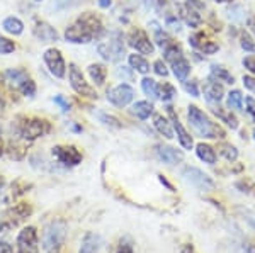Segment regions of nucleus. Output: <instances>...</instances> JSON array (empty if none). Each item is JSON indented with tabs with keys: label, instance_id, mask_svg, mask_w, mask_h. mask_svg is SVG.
I'll list each match as a JSON object with an SVG mask.
<instances>
[{
	"label": "nucleus",
	"instance_id": "nucleus-1",
	"mask_svg": "<svg viewBox=\"0 0 255 253\" xmlns=\"http://www.w3.org/2000/svg\"><path fill=\"white\" fill-rule=\"evenodd\" d=\"M106 34L102 19L94 12H84L65 29V39L72 44H89Z\"/></svg>",
	"mask_w": 255,
	"mask_h": 253
},
{
	"label": "nucleus",
	"instance_id": "nucleus-2",
	"mask_svg": "<svg viewBox=\"0 0 255 253\" xmlns=\"http://www.w3.org/2000/svg\"><path fill=\"white\" fill-rule=\"evenodd\" d=\"M187 119L197 136L204 140H225L226 131L218 122H215L206 112L201 111L197 105H189L187 107Z\"/></svg>",
	"mask_w": 255,
	"mask_h": 253
},
{
	"label": "nucleus",
	"instance_id": "nucleus-3",
	"mask_svg": "<svg viewBox=\"0 0 255 253\" xmlns=\"http://www.w3.org/2000/svg\"><path fill=\"white\" fill-rule=\"evenodd\" d=\"M67 223L63 219H53L43 228L41 233V250L43 253H60L67 238Z\"/></svg>",
	"mask_w": 255,
	"mask_h": 253
},
{
	"label": "nucleus",
	"instance_id": "nucleus-4",
	"mask_svg": "<svg viewBox=\"0 0 255 253\" xmlns=\"http://www.w3.org/2000/svg\"><path fill=\"white\" fill-rule=\"evenodd\" d=\"M162 53H163V60L172 68V73H174L175 79L179 82H186L189 73H191V63H189V60L184 55L180 44L175 41L174 44H170L165 50H162Z\"/></svg>",
	"mask_w": 255,
	"mask_h": 253
},
{
	"label": "nucleus",
	"instance_id": "nucleus-5",
	"mask_svg": "<svg viewBox=\"0 0 255 253\" xmlns=\"http://www.w3.org/2000/svg\"><path fill=\"white\" fill-rule=\"evenodd\" d=\"M49 131H51V124L39 117H19L17 124H15L17 136L27 143L46 136Z\"/></svg>",
	"mask_w": 255,
	"mask_h": 253
},
{
	"label": "nucleus",
	"instance_id": "nucleus-6",
	"mask_svg": "<svg viewBox=\"0 0 255 253\" xmlns=\"http://www.w3.org/2000/svg\"><path fill=\"white\" fill-rule=\"evenodd\" d=\"M97 51L109 63H119L126 56L125 36H123V32L119 31L109 32L108 39L97 44Z\"/></svg>",
	"mask_w": 255,
	"mask_h": 253
},
{
	"label": "nucleus",
	"instance_id": "nucleus-7",
	"mask_svg": "<svg viewBox=\"0 0 255 253\" xmlns=\"http://www.w3.org/2000/svg\"><path fill=\"white\" fill-rule=\"evenodd\" d=\"M68 80H70L72 88L79 93V95L87 97V99H97L96 88L85 80L84 73H82V70L75 63H70V67H68Z\"/></svg>",
	"mask_w": 255,
	"mask_h": 253
},
{
	"label": "nucleus",
	"instance_id": "nucleus-8",
	"mask_svg": "<svg viewBox=\"0 0 255 253\" xmlns=\"http://www.w3.org/2000/svg\"><path fill=\"white\" fill-rule=\"evenodd\" d=\"M32 213V207L29 204L26 202H20V204H15L14 207L7 209L3 213V218H0V226H2V231L3 230H10L14 226H19L22 221H26V218H29Z\"/></svg>",
	"mask_w": 255,
	"mask_h": 253
},
{
	"label": "nucleus",
	"instance_id": "nucleus-9",
	"mask_svg": "<svg viewBox=\"0 0 255 253\" xmlns=\"http://www.w3.org/2000/svg\"><path fill=\"white\" fill-rule=\"evenodd\" d=\"M128 46L133 48L134 51L139 55H153L155 53V44L150 39V36L146 34V31H143L141 27H133L128 34Z\"/></svg>",
	"mask_w": 255,
	"mask_h": 253
},
{
	"label": "nucleus",
	"instance_id": "nucleus-10",
	"mask_svg": "<svg viewBox=\"0 0 255 253\" xmlns=\"http://www.w3.org/2000/svg\"><path fill=\"white\" fill-rule=\"evenodd\" d=\"M43 61L53 77H56V79H65V75H67V65H65L63 55H61L60 50H56V48H48V50L43 53Z\"/></svg>",
	"mask_w": 255,
	"mask_h": 253
},
{
	"label": "nucleus",
	"instance_id": "nucleus-11",
	"mask_svg": "<svg viewBox=\"0 0 255 253\" xmlns=\"http://www.w3.org/2000/svg\"><path fill=\"white\" fill-rule=\"evenodd\" d=\"M17 253H39V236L34 226H26L19 231Z\"/></svg>",
	"mask_w": 255,
	"mask_h": 253
},
{
	"label": "nucleus",
	"instance_id": "nucleus-12",
	"mask_svg": "<svg viewBox=\"0 0 255 253\" xmlns=\"http://www.w3.org/2000/svg\"><path fill=\"white\" fill-rule=\"evenodd\" d=\"M165 111H167L168 119H170V122H172V128H174V133L177 134V138H179L180 146H182L184 150H192V148H194V140H192L191 133H189L187 129L182 126V122H180L179 116H177V112L174 111V107H172L170 104H167Z\"/></svg>",
	"mask_w": 255,
	"mask_h": 253
},
{
	"label": "nucleus",
	"instance_id": "nucleus-13",
	"mask_svg": "<svg viewBox=\"0 0 255 253\" xmlns=\"http://www.w3.org/2000/svg\"><path fill=\"white\" fill-rule=\"evenodd\" d=\"M182 175L189 183H192V185L197 187L199 190L209 192V190L215 189V182H213V178L209 177L208 173H204L203 170L196 169V167H186Z\"/></svg>",
	"mask_w": 255,
	"mask_h": 253
},
{
	"label": "nucleus",
	"instance_id": "nucleus-14",
	"mask_svg": "<svg viewBox=\"0 0 255 253\" xmlns=\"http://www.w3.org/2000/svg\"><path fill=\"white\" fill-rule=\"evenodd\" d=\"M134 99V88L129 84H119L108 90V102L116 107H126Z\"/></svg>",
	"mask_w": 255,
	"mask_h": 253
},
{
	"label": "nucleus",
	"instance_id": "nucleus-15",
	"mask_svg": "<svg viewBox=\"0 0 255 253\" xmlns=\"http://www.w3.org/2000/svg\"><path fill=\"white\" fill-rule=\"evenodd\" d=\"M189 44H191L192 50H196L197 53H203V55H215V53L220 51V44L215 43L203 31H197L189 36Z\"/></svg>",
	"mask_w": 255,
	"mask_h": 253
},
{
	"label": "nucleus",
	"instance_id": "nucleus-16",
	"mask_svg": "<svg viewBox=\"0 0 255 253\" xmlns=\"http://www.w3.org/2000/svg\"><path fill=\"white\" fill-rule=\"evenodd\" d=\"M53 157L63 167H77L82 163V153L72 145H60L53 148Z\"/></svg>",
	"mask_w": 255,
	"mask_h": 253
},
{
	"label": "nucleus",
	"instance_id": "nucleus-17",
	"mask_svg": "<svg viewBox=\"0 0 255 253\" xmlns=\"http://www.w3.org/2000/svg\"><path fill=\"white\" fill-rule=\"evenodd\" d=\"M203 93L209 105H218L225 97V88L221 82H218L213 77H208V80L203 84Z\"/></svg>",
	"mask_w": 255,
	"mask_h": 253
},
{
	"label": "nucleus",
	"instance_id": "nucleus-18",
	"mask_svg": "<svg viewBox=\"0 0 255 253\" xmlns=\"http://www.w3.org/2000/svg\"><path fill=\"white\" fill-rule=\"evenodd\" d=\"M155 153H157L158 160L163 162L165 165H177L184 160V152L177 150L170 145H157L155 146Z\"/></svg>",
	"mask_w": 255,
	"mask_h": 253
},
{
	"label": "nucleus",
	"instance_id": "nucleus-19",
	"mask_svg": "<svg viewBox=\"0 0 255 253\" xmlns=\"http://www.w3.org/2000/svg\"><path fill=\"white\" fill-rule=\"evenodd\" d=\"M179 17L184 20V24L189 27H199L201 24H203V17H201V14H199V10L196 9V7H192V5H189V3H180L179 5Z\"/></svg>",
	"mask_w": 255,
	"mask_h": 253
},
{
	"label": "nucleus",
	"instance_id": "nucleus-20",
	"mask_svg": "<svg viewBox=\"0 0 255 253\" xmlns=\"http://www.w3.org/2000/svg\"><path fill=\"white\" fill-rule=\"evenodd\" d=\"M102 243H104V242H102L101 235L89 231V233H85V236L82 238L79 253H101Z\"/></svg>",
	"mask_w": 255,
	"mask_h": 253
},
{
	"label": "nucleus",
	"instance_id": "nucleus-21",
	"mask_svg": "<svg viewBox=\"0 0 255 253\" xmlns=\"http://www.w3.org/2000/svg\"><path fill=\"white\" fill-rule=\"evenodd\" d=\"M32 32H34V36L41 43H55V41H58V32H56L55 27H51L49 24L43 22V20L36 22Z\"/></svg>",
	"mask_w": 255,
	"mask_h": 253
},
{
	"label": "nucleus",
	"instance_id": "nucleus-22",
	"mask_svg": "<svg viewBox=\"0 0 255 253\" xmlns=\"http://www.w3.org/2000/svg\"><path fill=\"white\" fill-rule=\"evenodd\" d=\"M211 112L215 114L221 122H225L232 131H237V129L240 128L238 117L230 111V109H223V107H220V105H211Z\"/></svg>",
	"mask_w": 255,
	"mask_h": 253
},
{
	"label": "nucleus",
	"instance_id": "nucleus-23",
	"mask_svg": "<svg viewBox=\"0 0 255 253\" xmlns=\"http://www.w3.org/2000/svg\"><path fill=\"white\" fill-rule=\"evenodd\" d=\"M3 79H5L7 84L12 85L15 90H19L20 85H22L27 79H31V77L24 68H9V70L3 73Z\"/></svg>",
	"mask_w": 255,
	"mask_h": 253
},
{
	"label": "nucleus",
	"instance_id": "nucleus-24",
	"mask_svg": "<svg viewBox=\"0 0 255 253\" xmlns=\"http://www.w3.org/2000/svg\"><path fill=\"white\" fill-rule=\"evenodd\" d=\"M155 107H153V102L150 100H138L131 105V114L134 117H138L139 121H146L150 116H153Z\"/></svg>",
	"mask_w": 255,
	"mask_h": 253
},
{
	"label": "nucleus",
	"instance_id": "nucleus-25",
	"mask_svg": "<svg viewBox=\"0 0 255 253\" xmlns=\"http://www.w3.org/2000/svg\"><path fill=\"white\" fill-rule=\"evenodd\" d=\"M153 128L162 134L167 140H172L174 138V128H172V122L168 117L162 116V114H155L153 112Z\"/></svg>",
	"mask_w": 255,
	"mask_h": 253
},
{
	"label": "nucleus",
	"instance_id": "nucleus-26",
	"mask_svg": "<svg viewBox=\"0 0 255 253\" xmlns=\"http://www.w3.org/2000/svg\"><path fill=\"white\" fill-rule=\"evenodd\" d=\"M196 155L201 162L208 163V165H215L216 160H218V153L216 150L213 148L211 145L208 143H197L196 145Z\"/></svg>",
	"mask_w": 255,
	"mask_h": 253
},
{
	"label": "nucleus",
	"instance_id": "nucleus-27",
	"mask_svg": "<svg viewBox=\"0 0 255 253\" xmlns=\"http://www.w3.org/2000/svg\"><path fill=\"white\" fill-rule=\"evenodd\" d=\"M150 26H151V29H153V32H155V44L160 48V50H165L167 46H170V44H174L175 41H174V38H172L170 34H168L167 31H163L162 27L158 26V22H150Z\"/></svg>",
	"mask_w": 255,
	"mask_h": 253
},
{
	"label": "nucleus",
	"instance_id": "nucleus-28",
	"mask_svg": "<svg viewBox=\"0 0 255 253\" xmlns=\"http://www.w3.org/2000/svg\"><path fill=\"white\" fill-rule=\"evenodd\" d=\"M128 63H129V68L138 73H141V75H146L148 72H150V63H148V60L145 58L143 55H136V53H133V55H128Z\"/></svg>",
	"mask_w": 255,
	"mask_h": 253
},
{
	"label": "nucleus",
	"instance_id": "nucleus-29",
	"mask_svg": "<svg viewBox=\"0 0 255 253\" xmlns=\"http://www.w3.org/2000/svg\"><path fill=\"white\" fill-rule=\"evenodd\" d=\"M87 73H89L90 80H92L97 87H101V85H104L106 77H108V68H106L102 63H92L87 68Z\"/></svg>",
	"mask_w": 255,
	"mask_h": 253
},
{
	"label": "nucleus",
	"instance_id": "nucleus-30",
	"mask_svg": "<svg viewBox=\"0 0 255 253\" xmlns=\"http://www.w3.org/2000/svg\"><path fill=\"white\" fill-rule=\"evenodd\" d=\"M82 2H85V0H51L48 5V10L53 12V14H60V12H65L80 5Z\"/></svg>",
	"mask_w": 255,
	"mask_h": 253
},
{
	"label": "nucleus",
	"instance_id": "nucleus-31",
	"mask_svg": "<svg viewBox=\"0 0 255 253\" xmlns=\"http://www.w3.org/2000/svg\"><path fill=\"white\" fill-rule=\"evenodd\" d=\"M2 27H3V31L9 32L12 36H20L24 32V22L19 17H14V15L3 19Z\"/></svg>",
	"mask_w": 255,
	"mask_h": 253
},
{
	"label": "nucleus",
	"instance_id": "nucleus-32",
	"mask_svg": "<svg viewBox=\"0 0 255 253\" xmlns=\"http://www.w3.org/2000/svg\"><path fill=\"white\" fill-rule=\"evenodd\" d=\"M244 93L237 88L226 93V105L230 111H244Z\"/></svg>",
	"mask_w": 255,
	"mask_h": 253
},
{
	"label": "nucleus",
	"instance_id": "nucleus-33",
	"mask_svg": "<svg viewBox=\"0 0 255 253\" xmlns=\"http://www.w3.org/2000/svg\"><path fill=\"white\" fill-rule=\"evenodd\" d=\"M209 77H213V79H216L218 82H223V84H228V85L235 84V77L226 70L225 67H220V65H213L211 72H209Z\"/></svg>",
	"mask_w": 255,
	"mask_h": 253
},
{
	"label": "nucleus",
	"instance_id": "nucleus-34",
	"mask_svg": "<svg viewBox=\"0 0 255 253\" xmlns=\"http://www.w3.org/2000/svg\"><path fill=\"white\" fill-rule=\"evenodd\" d=\"M141 90L145 92V95L150 97L151 100H158V82L150 77H145L141 80Z\"/></svg>",
	"mask_w": 255,
	"mask_h": 253
},
{
	"label": "nucleus",
	"instance_id": "nucleus-35",
	"mask_svg": "<svg viewBox=\"0 0 255 253\" xmlns=\"http://www.w3.org/2000/svg\"><path fill=\"white\" fill-rule=\"evenodd\" d=\"M218 153H220L226 162L233 163L238 160V150L232 143H220V145H218Z\"/></svg>",
	"mask_w": 255,
	"mask_h": 253
},
{
	"label": "nucleus",
	"instance_id": "nucleus-36",
	"mask_svg": "<svg viewBox=\"0 0 255 253\" xmlns=\"http://www.w3.org/2000/svg\"><path fill=\"white\" fill-rule=\"evenodd\" d=\"M177 95V88L170 82H163V84H158V99L162 102L168 104L174 97Z\"/></svg>",
	"mask_w": 255,
	"mask_h": 253
},
{
	"label": "nucleus",
	"instance_id": "nucleus-37",
	"mask_svg": "<svg viewBox=\"0 0 255 253\" xmlns=\"http://www.w3.org/2000/svg\"><path fill=\"white\" fill-rule=\"evenodd\" d=\"M240 46L242 50L247 51V53H255V38L250 34L249 31H242L240 32Z\"/></svg>",
	"mask_w": 255,
	"mask_h": 253
},
{
	"label": "nucleus",
	"instance_id": "nucleus-38",
	"mask_svg": "<svg viewBox=\"0 0 255 253\" xmlns=\"http://www.w3.org/2000/svg\"><path fill=\"white\" fill-rule=\"evenodd\" d=\"M116 253H134V243L129 236H123L119 240V245L116 248Z\"/></svg>",
	"mask_w": 255,
	"mask_h": 253
},
{
	"label": "nucleus",
	"instance_id": "nucleus-39",
	"mask_svg": "<svg viewBox=\"0 0 255 253\" xmlns=\"http://www.w3.org/2000/svg\"><path fill=\"white\" fill-rule=\"evenodd\" d=\"M97 117L102 124L106 126H111V128H121V122H119L118 117L111 116V114H106V112H97Z\"/></svg>",
	"mask_w": 255,
	"mask_h": 253
},
{
	"label": "nucleus",
	"instance_id": "nucleus-40",
	"mask_svg": "<svg viewBox=\"0 0 255 253\" xmlns=\"http://www.w3.org/2000/svg\"><path fill=\"white\" fill-rule=\"evenodd\" d=\"M19 92L22 93V95H26V97H34V93H36V84H34V80L27 79L19 87Z\"/></svg>",
	"mask_w": 255,
	"mask_h": 253
},
{
	"label": "nucleus",
	"instance_id": "nucleus-41",
	"mask_svg": "<svg viewBox=\"0 0 255 253\" xmlns=\"http://www.w3.org/2000/svg\"><path fill=\"white\" fill-rule=\"evenodd\" d=\"M15 51V43L9 38H2L0 36V55H10Z\"/></svg>",
	"mask_w": 255,
	"mask_h": 253
},
{
	"label": "nucleus",
	"instance_id": "nucleus-42",
	"mask_svg": "<svg viewBox=\"0 0 255 253\" xmlns=\"http://www.w3.org/2000/svg\"><path fill=\"white\" fill-rule=\"evenodd\" d=\"M153 72L157 73L158 77H168V67L163 60H157L153 63Z\"/></svg>",
	"mask_w": 255,
	"mask_h": 253
},
{
	"label": "nucleus",
	"instance_id": "nucleus-43",
	"mask_svg": "<svg viewBox=\"0 0 255 253\" xmlns=\"http://www.w3.org/2000/svg\"><path fill=\"white\" fill-rule=\"evenodd\" d=\"M184 90L191 93L192 97H199V87H197L196 80H186L184 82Z\"/></svg>",
	"mask_w": 255,
	"mask_h": 253
},
{
	"label": "nucleus",
	"instance_id": "nucleus-44",
	"mask_svg": "<svg viewBox=\"0 0 255 253\" xmlns=\"http://www.w3.org/2000/svg\"><path fill=\"white\" fill-rule=\"evenodd\" d=\"M244 111L249 114V116L252 117L254 122H255V99H254V97H250V95L245 97V109H244Z\"/></svg>",
	"mask_w": 255,
	"mask_h": 253
},
{
	"label": "nucleus",
	"instance_id": "nucleus-45",
	"mask_svg": "<svg viewBox=\"0 0 255 253\" xmlns=\"http://www.w3.org/2000/svg\"><path fill=\"white\" fill-rule=\"evenodd\" d=\"M242 63H244V67L247 68V72H249L250 75H254V77H255V55L245 56Z\"/></svg>",
	"mask_w": 255,
	"mask_h": 253
},
{
	"label": "nucleus",
	"instance_id": "nucleus-46",
	"mask_svg": "<svg viewBox=\"0 0 255 253\" xmlns=\"http://www.w3.org/2000/svg\"><path fill=\"white\" fill-rule=\"evenodd\" d=\"M242 82H244V87L247 88V90L255 93V77L254 75H244Z\"/></svg>",
	"mask_w": 255,
	"mask_h": 253
},
{
	"label": "nucleus",
	"instance_id": "nucleus-47",
	"mask_svg": "<svg viewBox=\"0 0 255 253\" xmlns=\"http://www.w3.org/2000/svg\"><path fill=\"white\" fill-rule=\"evenodd\" d=\"M53 102H55V104H58L63 112L70 111V104H68V100L65 99L63 95H55V99H53Z\"/></svg>",
	"mask_w": 255,
	"mask_h": 253
},
{
	"label": "nucleus",
	"instance_id": "nucleus-48",
	"mask_svg": "<svg viewBox=\"0 0 255 253\" xmlns=\"http://www.w3.org/2000/svg\"><path fill=\"white\" fill-rule=\"evenodd\" d=\"M0 253H14L12 245L9 242H5V240H2V242H0Z\"/></svg>",
	"mask_w": 255,
	"mask_h": 253
},
{
	"label": "nucleus",
	"instance_id": "nucleus-49",
	"mask_svg": "<svg viewBox=\"0 0 255 253\" xmlns=\"http://www.w3.org/2000/svg\"><path fill=\"white\" fill-rule=\"evenodd\" d=\"M247 24H249V27H250V32H252V36L255 38V19L254 17H250L249 20H247Z\"/></svg>",
	"mask_w": 255,
	"mask_h": 253
},
{
	"label": "nucleus",
	"instance_id": "nucleus-50",
	"mask_svg": "<svg viewBox=\"0 0 255 253\" xmlns=\"http://www.w3.org/2000/svg\"><path fill=\"white\" fill-rule=\"evenodd\" d=\"M3 194H5V180L0 177V201L3 199Z\"/></svg>",
	"mask_w": 255,
	"mask_h": 253
},
{
	"label": "nucleus",
	"instance_id": "nucleus-51",
	"mask_svg": "<svg viewBox=\"0 0 255 253\" xmlns=\"http://www.w3.org/2000/svg\"><path fill=\"white\" fill-rule=\"evenodd\" d=\"M247 221H249L255 228V213H250V211H247Z\"/></svg>",
	"mask_w": 255,
	"mask_h": 253
},
{
	"label": "nucleus",
	"instance_id": "nucleus-52",
	"mask_svg": "<svg viewBox=\"0 0 255 253\" xmlns=\"http://www.w3.org/2000/svg\"><path fill=\"white\" fill-rule=\"evenodd\" d=\"M97 3H99V7H102V9H108V7H111V0H97Z\"/></svg>",
	"mask_w": 255,
	"mask_h": 253
},
{
	"label": "nucleus",
	"instance_id": "nucleus-53",
	"mask_svg": "<svg viewBox=\"0 0 255 253\" xmlns=\"http://www.w3.org/2000/svg\"><path fill=\"white\" fill-rule=\"evenodd\" d=\"M158 177H160V182H162V183H163V185H167V187H168V190H174V187H172V185H170V182H168V180H167V178H165V177H163V175H158Z\"/></svg>",
	"mask_w": 255,
	"mask_h": 253
},
{
	"label": "nucleus",
	"instance_id": "nucleus-54",
	"mask_svg": "<svg viewBox=\"0 0 255 253\" xmlns=\"http://www.w3.org/2000/svg\"><path fill=\"white\" fill-rule=\"evenodd\" d=\"M245 250H247V253H255V245L249 243V245H247V248H245Z\"/></svg>",
	"mask_w": 255,
	"mask_h": 253
},
{
	"label": "nucleus",
	"instance_id": "nucleus-55",
	"mask_svg": "<svg viewBox=\"0 0 255 253\" xmlns=\"http://www.w3.org/2000/svg\"><path fill=\"white\" fill-rule=\"evenodd\" d=\"M3 107H5V102H3V97H2V93H0V112L3 111Z\"/></svg>",
	"mask_w": 255,
	"mask_h": 253
},
{
	"label": "nucleus",
	"instance_id": "nucleus-56",
	"mask_svg": "<svg viewBox=\"0 0 255 253\" xmlns=\"http://www.w3.org/2000/svg\"><path fill=\"white\" fill-rule=\"evenodd\" d=\"M216 3H230V2H233V0H215Z\"/></svg>",
	"mask_w": 255,
	"mask_h": 253
},
{
	"label": "nucleus",
	"instance_id": "nucleus-57",
	"mask_svg": "<svg viewBox=\"0 0 255 253\" xmlns=\"http://www.w3.org/2000/svg\"><path fill=\"white\" fill-rule=\"evenodd\" d=\"M0 155H2V133H0Z\"/></svg>",
	"mask_w": 255,
	"mask_h": 253
},
{
	"label": "nucleus",
	"instance_id": "nucleus-58",
	"mask_svg": "<svg viewBox=\"0 0 255 253\" xmlns=\"http://www.w3.org/2000/svg\"><path fill=\"white\" fill-rule=\"evenodd\" d=\"M184 253H194V252H192V248H187V252H184Z\"/></svg>",
	"mask_w": 255,
	"mask_h": 253
},
{
	"label": "nucleus",
	"instance_id": "nucleus-59",
	"mask_svg": "<svg viewBox=\"0 0 255 253\" xmlns=\"http://www.w3.org/2000/svg\"><path fill=\"white\" fill-rule=\"evenodd\" d=\"M254 140H255V131H254Z\"/></svg>",
	"mask_w": 255,
	"mask_h": 253
},
{
	"label": "nucleus",
	"instance_id": "nucleus-60",
	"mask_svg": "<svg viewBox=\"0 0 255 253\" xmlns=\"http://www.w3.org/2000/svg\"><path fill=\"white\" fill-rule=\"evenodd\" d=\"M36 2H41V0H36Z\"/></svg>",
	"mask_w": 255,
	"mask_h": 253
},
{
	"label": "nucleus",
	"instance_id": "nucleus-61",
	"mask_svg": "<svg viewBox=\"0 0 255 253\" xmlns=\"http://www.w3.org/2000/svg\"><path fill=\"white\" fill-rule=\"evenodd\" d=\"M0 231H2V226H0Z\"/></svg>",
	"mask_w": 255,
	"mask_h": 253
}]
</instances>
